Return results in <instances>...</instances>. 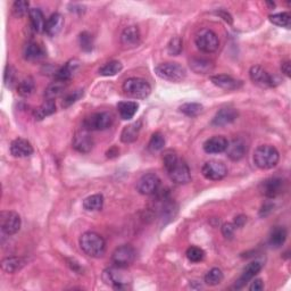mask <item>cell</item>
I'll list each match as a JSON object with an SVG mask.
<instances>
[{
	"label": "cell",
	"mask_w": 291,
	"mask_h": 291,
	"mask_svg": "<svg viewBox=\"0 0 291 291\" xmlns=\"http://www.w3.org/2000/svg\"><path fill=\"white\" fill-rule=\"evenodd\" d=\"M102 280L106 284L115 289L126 288L132 281L129 272H127V267H119L116 265L103 271Z\"/></svg>",
	"instance_id": "cell-4"
},
{
	"label": "cell",
	"mask_w": 291,
	"mask_h": 291,
	"mask_svg": "<svg viewBox=\"0 0 291 291\" xmlns=\"http://www.w3.org/2000/svg\"><path fill=\"white\" fill-rule=\"evenodd\" d=\"M281 71L284 75L290 76L291 75V67H290V61H283L281 65Z\"/></svg>",
	"instance_id": "cell-50"
},
{
	"label": "cell",
	"mask_w": 291,
	"mask_h": 291,
	"mask_svg": "<svg viewBox=\"0 0 291 291\" xmlns=\"http://www.w3.org/2000/svg\"><path fill=\"white\" fill-rule=\"evenodd\" d=\"M29 16H30L31 24H32V28H33L35 32H38V33L45 32L47 20L45 18L44 13L41 12V9L31 8L30 13H29Z\"/></svg>",
	"instance_id": "cell-28"
},
{
	"label": "cell",
	"mask_w": 291,
	"mask_h": 291,
	"mask_svg": "<svg viewBox=\"0 0 291 291\" xmlns=\"http://www.w3.org/2000/svg\"><path fill=\"white\" fill-rule=\"evenodd\" d=\"M45 56V50L36 43H29L24 47V57L28 60H39Z\"/></svg>",
	"instance_id": "cell-32"
},
{
	"label": "cell",
	"mask_w": 291,
	"mask_h": 291,
	"mask_svg": "<svg viewBox=\"0 0 291 291\" xmlns=\"http://www.w3.org/2000/svg\"><path fill=\"white\" fill-rule=\"evenodd\" d=\"M64 27V17L59 13H55L47 19L45 32L49 36H56Z\"/></svg>",
	"instance_id": "cell-24"
},
{
	"label": "cell",
	"mask_w": 291,
	"mask_h": 291,
	"mask_svg": "<svg viewBox=\"0 0 291 291\" xmlns=\"http://www.w3.org/2000/svg\"><path fill=\"white\" fill-rule=\"evenodd\" d=\"M80 46L85 51H91L93 48V38L89 32H82L80 34Z\"/></svg>",
	"instance_id": "cell-45"
},
{
	"label": "cell",
	"mask_w": 291,
	"mask_h": 291,
	"mask_svg": "<svg viewBox=\"0 0 291 291\" xmlns=\"http://www.w3.org/2000/svg\"><path fill=\"white\" fill-rule=\"evenodd\" d=\"M25 264H27V261L22 257H7L3 259L2 268L6 273L13 274L22 269L25 266Z\"/></svg>",
	"instance_id": "cell-29"
},
{
	"label": "cell",
	"mask_w": 291,
	"mask_h": 291,
	"mask_svg": "<svg viewBox=\"0 0 291 291\" xmlns=\"http://www.w3.org/2000/svg\"><path fill=\"white\" fill-rule=\"evenodd\" d=\"M83 93H85V90L83 89H76V90H73L69 93H66L63 101H61V106H63L64 108L72 106L73 103H75L77 100L80 99V98H82Z\"/></svg>",
	"instance_id": "cell-41"
},
{
	"label": "cell",
	"mask_w": 291,
	"mask_h": 291,
	"mask_svg": "<svg viewBox=\"0 0 291 291\" xmlns=\"http://www.w3.org/2000/svg\"><path fill=\"white\" fill-rule=\"evenodd\" d=\"M165 146V138L162 133L156 132L154 133L152 138H150V141L148 144V148L150 152L156 153V152H160L164 148Z\"/></svg>",
	"instance_id": "cell-40"
},
{
	"label": "cell",
	"mask_w": 291,
	"mask_h": 291,
	"mask_svg": "<svg viewBox=\"0 0 291 291\" xmlns=\"http://www.w3.org/2000/svg\"><path fill=\"white\" fill-rule=\"evenodd\" d=\"M182 40L179 36H174L168 45V51L171 56H178L182 51Z\"/></svg>",
	"instance_id": "cell-44"
},
{
	"label": "cell",
	"mask_w": 291,
	"mask_h": 291,
	"mask_svg": "<svg viewBox=\"0 0 291 291\" xmlns=\"http://www.w3.org/2000/svg\"><path fill=\"white\" fill-rule=\"evenodd\" d=\"M246 221H247V217L245 215H239L236 217L235 223H233V224H235L237 227H241L243 226V224H245Z\"/></svg>",
	"instance_id": "cell-49"
},
{
	"label": "cell",
	"mask_w": 291,
	"mask_h": 291,
	"mask_svg": "<svg viewBox=\"0 0 291 291\" xmlns=\"http://www.w3.org/2000/svg\"><path fill=\"white\" fill-rule=\"evenodd\" d=\"M163 163L170 179L176 184H186L191 181L188 164L173 150H166L163 155Z\"/></svg>",
	"instance_id": "cell-1"
},
{
	"label": "cell",
	"mask_w": 291,
	"mask_h": 291,
	"mask_svg": "<svg viewBox=\"0 0 291 291\" xmlns=\"http://www.w3.org/2000/svg\"><path fill=\"white\" fill-rule=\"evenodd\" d=\"M285 182L281 178L272 176V178L265 179L261 184H259V191L261 194L267 198H275L280 196L284 190Z\"/></svg>",
	"instance_id": "cell-13"
},
{
	"label": "cell",
	"mask_w": 291,
	"mask_h": 291,
	"mask_svg": "<svg viewBox=\"0 0 291 291\" xmlns=\"http://www.w3.org/2000/svg\"><path fill=\"white\" fill-rule=\"evenodd\" d=\"M22 225V220L16 212L4 211L0 214V226L7 236H14L19 231Z\"/></svg>",
	"instance_id": "cell-9"
},
{
	"label": "cell",
	"mask_w": 291,
	"mask_h": 291,
	"mask_svg": "<svg viewBox=\"0 0 291 291\" xmlns=\"http://www.w3.org/2000/svg\"><path fill=\"white\" fill-rule=\"evenodd\" d=\"M195 43L197 48L206 54L215 53L220 47V40H218L217 34L210 29L199 30L196 34Z\"/></svg>",
	"instance_id": "cell-7"
},
{
	"label": "cell",
	"mask_w": 291,
	"mask_h": 291,
	"mask_svg": "<svg viewBox=\"0 0 291 291\" xmlns=\"http://www.w3.org/2000/svg\"><path fill=\"white\" fill-rule=\"evenodd\" d=\"M123 69V65L118 60H111L103 65L99 70V74L102 76H114Z\"/></svg>",
	"instance_id": "cell-35"
},
{
	"label": "cell",
	"mask_w": 291,
	"mask_h": 291,
	"mask_svg": "<svg viewBox=\"0 0 291 291\" xmlns=\"http://www.w3.org/2000/svg\"><path fill=\"white\" fill-rule=\"evenodd\" d=\"M121 43L126 48H136L140 45L139 29L134 25L124 29L121 35Z\"/></svg>",
	"instance_id": "cell-22"
},
{
	"label": "cell",
	"mask_w": 291,
	"mask_h": 291,
	"mask_svg": "<svg viewBox=\"0 0 291 291\" xmlns=\"http://www.w3.org/2000/svg\"><path fill=\"white\" fill-rule=\"evenodd\" d=\"M35 88V83L32 77H25L20 81L17 86V93L20 97H29L33 93Z\"/></svg>",
	"instance_id": "cell-36"
},
{
	"label": "cell",
	"mask_w": 291,
	"mask_h": 291,
	"mask_svg": "<svg viewBox=\"0 0 291 291\" xmlns=\"http://www.w3.org/2000/svg\"><path fill=\"white\" fill-rule=\"evenodd\" d=\"M139 105L136 101H121L117 103V111L119 116L124 121H130L132 119L138 112Z\"/></svg>",
	"instance_id": "cell-27"
},
{
	"label": "cell",
	"mask_w": 291,
	"mask_h": 291,
	"mask_svg": "<svg viewBox=\"0 0 291 291\" xmlns=\"http://www.w3.org/2000/svg\"><path fill=\"white\" fill-rule=\"evenodd\" d=\"M269 20L271 23L280 28H285L290 29L291 27V16L289 13H279V14H273L269 16Z\"/></svg>",
	"instance_id": "cell-38"
},
{
	"label": "cell",
	"mask_w": 291,
	"mask_h": 291,
	"mask_svg": "<svg viewBox=\"0 0 291 291\" xmlns=\"http://www.w3.org/2000/svg\"><path fill=\"white\" fill-rule=\"evenodd\" d=\"M141 130V121L133 122L129 126L124 127L121 133V140L124 143H132L136 141L139 137V132Z\"/></svg>",
	"instance_id": "cell-26"
},
{
	"label": "cell",
	"mask_w": 291,
	"mask_h": 291,
	"mask_svg": "<svg viewBox=\"0 0 291 291\" xmlns=\"http://www.w3.org/2000/svg\"><path fill=\"white\" fill-rule=\"evenodd\" d=\"M264 289V283L261 279H255L252 282L249 290L251 291H262Z\"/></svg>",
	"instance_id": "cell-48"
},
{
	"label": "cell",
	"mask_w": 291,
	"mask_h": 291,
	"mask_svg": "<svg viewBox=\"0 0 291 291\" xmlns=\"http://www.w3.org/2000/svg\"><path fill=\"white\" fill-rule=\"evenodd\" d=\"M73 148L82 154H88L91 152V149L93 148V139L90 136L89 131L82 129L81 131L75 134V137L73 138Z\"/></svg>",
	"instance_id": "cell-16"
},
{
	"label": "cell",
	"mask_w": 291,
	"mask_h": 291,
	"mask_svg": "<svg viewBox=\"0 0 291 291\" xmlns=\"http://www.w3.org/2000/svg\"><path fill=\"white\" fill-rule=\"evenodd\" d=\"M80 247L87 256L92 258H100L106 252V242L103 238L92 231L85 232L80 237Z\"/></svg>",
	"instance_id": "cell-2"
},
{
	"label": "cell",
	"mask_w": 291,
	"mask_h": 291,
	"mask_svg": "<svg viewBox=\"0 0 291 291\" xmlns=\"http://www.w3.org/2000/svg\"><path fill=\"white\" fill-rule=\"evenodd\" d=\"M280 154L272 144H262L254 153V163L261 170H271L278 165Z\"/></svg>",
	"instance_id": "cell-3"
},
{
	"label": "cell",
	"mask_w": 291,
	"mask_h": 291,
	"mask_svg": "<svg viewBox=\"0 0 291 291\" xmlns=\"http://www.w3.org/2000/svg\"><path fill=\"white\" fill-rule=\"evenodd\" d=\"M137 258V252L132 246L123 245L116 248L112 255V262L119 267H127L133 264Z\"/></svg>",
	"instance_id": "cell-10"
},
{
	"label": "cell",
	"mask_w": 291,
	"mask_h": 291,
	"mask_svg": "<svg viewBox=\"0 0 291 291\" xmlns=\"http://www.w3.org/2000/svg\"><path fill=\"white\" fill-rule=\"evenodd\" d=\"M10 154L16 158L29 157L33 154V147L27 139L17 138L10 143Z\"/></svg>",
	"instance_id": "cell-18"
},
{
	"label": "cell",
	"mask_w": 291,
	"mask_h": 291,
	"mask_svg": "<svg viewBox=\"0 0 291 291\" xmlns=\"http://www.w3.org/2000/svg\"><path fill=\"white\" fill-rule=\"evenodd\" d=\"M211 81L214 83V85L221 89L224 90H237L239 88L242 87V82L239 81L235 77H232L230 75L226 74H218V75H213L211 76Z\"/></svg>",
	"instance_id": "cell-20"
},
{
	"label": "cell",
	"mask_w": 291,
	"mask_h": 291,
	"mask_svg": "<svg viewBox=\"0 0 291 291\" xmlns=\"http://www.w3.org/2000/svg\"><path fill=\"white\" fill-rule=\"evenodd\" d=\"M202 105L200 103H197V102H186L183 103V105L180 106V112L183 113L184 115L189 116V117H196L198 116L199 114L202 112Z\"/></svg>",
	"instance_id": "cell-39"
},
{
	"label": "cell",
	"mask_w": 291,
	"mask_h": 291,
	"mask_svg": "<svg viewBox=\"0 0 291 291\" xmlns=\"http://www.w3.org/2000/svg\"><path fill=\"white\" fill-rule=\"evenodd\" d=\"M288 232L283 226H277L274 227L271 235H269L268 243L274 248H280L287 240Z\"/></svg>",
	"instance_id": "cell-31"
},
{
	"label": "cell",
	"mask_w": 291,
	"mask_h": 291,
	"mask_svg": "<svg viewBox=\"0 0 291 291\" xmlns=\"http://www.w3.org/2000/svg\"><path fill=\"white\" fill-rule=\"evenodd\" d=\"M190 69L197 74H207L214 70V63L212 60L206 58H199V57H194L190 59Z\"/></svg>",
	"instance_id": "cell-25"
},
{
	"label": "cell",
	"mask_w": 291,
	"mask_h": 291,
	"mask_svg": "<svg viewBox=\"0 0 291 291\" xmlns=\"http://www.w3.org/2000/svg\"><path fill=\"white\" fill-rule=\"evenodd\" d=\"M185 255H186V258H188L189 261L192 263H199L205 258V252L202 251L201 248L196 247V246H191L186 249Z\"/></svg>",
	"instance_id": "cell-42"
},
{
	"label": "cell",
	"mask_w": 291,
	"mask_h": 291,
	"mask_svg": "<svg viewBox=\"0 0 291 291\" xmlns=\"http://www.w3.org/2000/svg\"><path fill=\"white\" fill-rule=\"evenodd\" d=\"M118 153H119L118 149L114 147V148H112L111 150H108V152H107V156H108V157H111V158H112V157H116V156L118 155Z\"/></svg>",
	"instance_id": "cell-52"
},
{
	"label": "cell",
	"mask_w": 291,
	"mask_h": 291,
	"mask_svg": "<svg viewBox=\"0 0 291 291\" xmlns=\"http://www.w3.org/2000/svg\"><path fill=\"white\" fill-rule=\"evenodd\" d=\"M249 76L251 80L262 88H272L278 86L280 81L277 79V76H273L269 73L264 70L262 66H253L249 71Z\"/></svg>",
	"instance_id": "cell-11"
},
{
	"label": "cell",
	"mask_w": 291,
	"mask_h": 291,
	"mask_svg": "<svg viewBox=\"0 0 291 291\" xmlns=\"http://www.w3.org/2000/svg\"><path fill=\"white\" fill-rule=\"evenodd\" d=\"M223 278H224V275H223V272L221 269L214 267L206 273L205 283L207 285H211V287H214V285L220 284L223 281Z\"/></svg>",
	"instance_id": "cell-37"
},
{
	"label": "cell",
	"mask_w": 291,
	"mask_h": 291,
	"mask_svg": "<svg viewBox=\"0 0 291 291\" xmlns=\"http://www.w3.org/2000/svg\"><path fill=\"white\" fill-rule=\"evenodd\" d=\"M201 173L207 180L220 181L227 175V168L224 163L218 162V160H210L202 166Z\"/></svg>",
	"instance_id": "cell-12"
},
{
	"label": "cell",
	"mask_w": 291,
	"mask_h": 291,
	"mask_svg": "<svg viewBox=\"0 0 291 291\" xmlns=\"http://www.w3.org/2000/svg\"><path fill=\"white\" fill-rule=\"evenodd\" d=\"M122 89L128 97L133 99H146L152 92V87L149 83L140 77L128 79L123 83Z\"/></svg>",
	"instance_id": "cell-5"
},
{
	"label": "cell",
	"mask_w": 291,
	"mask_h": 291,
	"mask_svg": "<svg viewBox=\"0 0 291 291\" xmlns=\"http://www.w3.org/2000/svg\"><path fill=\"white\" fill-rule=\"evenodd\" d=\"M217 14H218V15H220V16H221V17H222L223 19H224V20H225V22L230 23V24L232 23V17H231V16H230V15H228V14H226L225 12H220V13H217Z\"/></svg>",
	"instance_id": "cell-51"
},
{
	"label": "cell",
	"mask_w": 291,
	"mask_h": 291,
	"mask_svg": "<svg viewBox=\"0 0 291 291\" xmlns=\"http://www.w3.org/2000/svg\"><path fill=\"white\" fill-rule=\"evenodd\" d=\"M66 83L65 81H59L56 80L55 82L50 83V85L47 87V89L45 91V98L47 100H55L57 97H59L60 95H63L66 90Z\"/></svg>",
	"instance_id": "cell-30"
},
{
	"label": "cell",
	"mask_w": 291,
	"mask_h": 291,
	"mask_svg": "<svg viewBox=\"0 0 291 291\" xmlns=\"http://www.w3.org/2000/svg\"><path fill=\"white\" fill-rule=\"evenodd\" d=\"M103 206V196L102 195H92L87 197L83 200V209L88 212H97L100 211Z\"/></svg>",
	"instance_id": "cell-33"
},
{
	"label": "cell",
	"mask_w": 291,
	"mask_h": 291,
	"mask_svg": "<svg viewBox=\"0 0 291 291\" xmlns=\"http://www.w3.org/2000/svg\"><path fill=\"white\" fill-rule=\"evenodd\" d=\"M262 267H263L262 263L258 262V261H254L252 263H249L245 267V269H243L241 277L236 281L235 288L236 289H241V288L245 287V285L249 281H251V280H253L259 272H261Z\"/></svg>",
	"instance_id": "cell-17"
},
{
	"label": "cell",
	"mask_w": 291,
	"mask_h": 291,
	"mask_svg": "<svg viewBox=\"0 0 291 291\" xmlns=\"http://www.w3.org/2000/svg\"><path fill=\"white\" fill-rule=\"evenodd\" d=\"M155 73L160 79L171 82H182L186 76V72L183 66L178 63H163L155 67Z\"/></svg>",
	"instance_id": "cell-6"
},
{
	"label": "cell",
	"mask_w": 291,
	"mask_h": 291,
	"mask_svg": "<svg viewBox=\"0 0 291 291\" xmlns=\"http://www.w3.org/2000/svg\"><path fill=\"white\" fill-rule=\"evenodd\" d=\"M14 79H15V70L13 69V66L7 65L6 70H5V76H4L5 85L7 87L10 86L14 82Z\"/></svg>",
	"instance_id": "cell-47"
},
{
	"label": "cell",
	"mask_w": 291,
	"mask_h": 291,
	"mask_svg": "<svg viewBox=\"0 0 291 291\" xmlns=\"http://www.w3.org/2000/svg\"><path fill=\"white\" fill-rule=\"evenodd\" d=\"M29 6H30L29 2H25V0H17V2H15L13 5V14L16 17H23L24 15L30 13Z\"/></svg>",
	"instance_id": "cell-43"
},
{
	"label": "cell",
	"mask_w": 291,
	"mask_h": 291,
	"mask_svg": "<svg viewBox=\"0 0 291 291\" xmlns=\"http://www.w3.org/2000/svg\"><path fill=\"white\" fill-rule=\"evenodd\" d=\"M79 67H80V60L79 59L74 58V59L69 60L64 66H61L60 69L55 73L56 80L67 82V81L72 79V76L74 75V73L77 71Z\"/></svg>",
	"instance_id": "cell-23"
},
{
	"label": "cell",
	"mask_w": 291,
	"mask_h": 291,
	"mask_svg": "<svg viewBox=\"0 0 291 291\" xmlns=\"http://www.w3.org/2000/svg\"><path fill=\"white\" fill-rule=\"evenodd\" d=\"M113 115L108 112H99L93 113L91 115L85 118L83 121V129L87 131H102L112 127L113 124Z\"/></svg>",
	"instance_id": "cell-8"
},
{
	"label": "cell",
	"mask_w": 291,
	"mask_h": 291,
	"mask_svg": "<svg viewBox=\"0 0 291 291\" xmlns=\"http://www.w3.org/2000/svg\"><path fill=\"white\" fill-rule=\"evenodd\" d=\"M237 226L233 224V223H225V224L222 225V235L226 239H232L235 236Z\"/></svg>",
	"instance_id": "cell-46"
},
{
	"label": "cell",
	"mask_w": 291,
	"mask_h": 291,
	"mask_svg": "<svg viewBox=\"0 0 291 291\" xmlns=\"http://www.w3.org/2000/svg\"><path fill=\"white\" fill-rule=\"evenodd\" d=\"M160 186V179L155 173H148L142 175L137 182V190L141 195L150 196L157 194Z\"/></svg>",
	"instance_id": "cell-14"
},
{
	"label": "cell",
	"mask_w": 291,
	"mask_h": 291,
	"mask_svg": "<svg viewBox=\"0 0 291 291\" xmlns=\"http://www.w3.org/2000/svg\"><path fill=\"white\" fill-rule=\"evenodd\" d=\"M55 112H56L55 100H46L43 105L35 109L34 117L35 119H38V121H41V119L46 118L47 116L53 115Z\"/></svg>",
	"instance_id": "cell-34"
},
{
	"label": "cell",
	"mask_w": 291,
	"mask_h": 291,
	"mask_svg": "<svg viewBox=\"0 0 291 291\" xmlns=\"http://www.w3.org/2000/svg\"><path fill=\"white\" fill-rule=\"evenodd\" d=\"M228 141L223 136H214L207 139L204 146V150L207 154H221L226 150Z\"/></svg>",
	"instance_id": "cell-21"
},
{
	"label": "cell",
	"mask_w": 291,
	"mask_h": 291,
	"mask_svg": "<svg viewBox=\"0 0 291 291\" xmlns=\"http://www.w3.org/2000/svg\"><path fill=\"white\" fill-rule=\"evenodd\" d=\"M239 113L235 108H222L216 113L212 121V126L214 127H224L227 124H231L238 118Z\"/></svg>",
	"instance_id": "cell-19"
},
{
	"label": "cell",
	"mask_w": 291,
	"mask_h": 291,
	"mask_svg": "<svg viewBox=\"0 0 291 291\" xmlns=\"http://www.w3.org/2000/svg\"><path fill=\"white\" fill-rule=\"evenodd\" d=\"M247 152L248 143L246 142V140L242 138H236L231 140V141L227 143L225 150L227 157L233 160V162H238V160L242 159L246 156Z\"/></svg>",
	"instance_id": "cell-15"
}]
</instances>
